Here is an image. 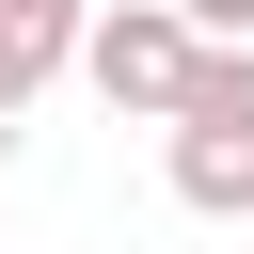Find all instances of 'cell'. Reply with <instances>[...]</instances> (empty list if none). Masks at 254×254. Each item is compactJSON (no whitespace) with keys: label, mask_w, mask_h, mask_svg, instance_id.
<instances>
[{"label":"cell","mask_w":254,"mask_h":254,"mask_svg":"<svg viewBox=\"0 0 254 254\" xmlns=\"http://www.w3.org/2000/svg\"><path fill=\"white\" fill-rule=\"evenodd\" d=\"M175 206H206V222L254 206V48L190 64V95H175Z\"/></svg>","instance_id":"obj_1"},{"label":"cell","mask_w":254,"mask_h":254,"mask_svg":"<svg viewBox=\"0 0 254 254\" xmlns=\"http://www.w3.org/2000/svg\"><path fill=\"white\" fill-rule=\"evenodd\" d=\"M190 64H206V32H190V0H111V16L79 32V79H95L111 111H159V127H175V95H190Z\"/></svg>","instance_id":"obj_2"},{"label":"cell","mask_w":254,"mask_h":254,"mask_svg":"<svg viewBox=\"0 0 254 254\" xmlns=\"http://www.w3.org/2000/svg\"><path fill=\"white\" fill-rule=\"evenodd\" d=\"M79 32H95V0H0V127L79 64Z\"/></svg>","instance_id":"obj_3"},{"label":"cell","mask_w":254,"mask_h":254,"mask_svg":"<svg viewBox=\"0 0 254 254\" xmlns=\"http://www.w3.org/2000/svg\"><path fill=\"white\" fill-rule=\"evenodd\" d=\"M190 32L206 48H254V0H190Z\"/></svg>","instance_id":"obj_4"}]
</instances>
